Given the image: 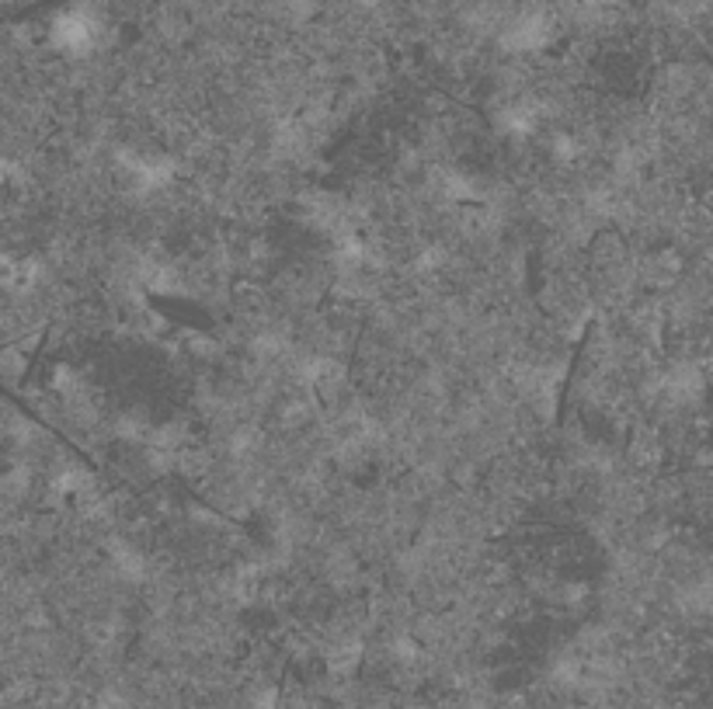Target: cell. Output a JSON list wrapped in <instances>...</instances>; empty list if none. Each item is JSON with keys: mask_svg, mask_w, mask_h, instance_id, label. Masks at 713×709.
<instances>
[]
</instances>
